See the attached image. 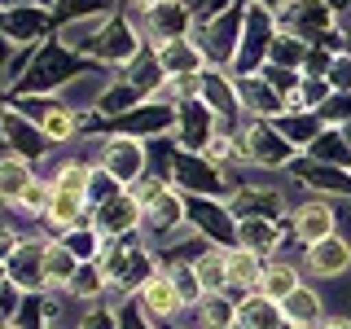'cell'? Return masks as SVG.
<instances>
[{
  "instance_id": "681fc988",
  "label": "cell",
  "mask_w": 351,
  "mask_h": 329,
  "mask_svg": "<svg viewBox=\"0 0 351 329\" xmlns=\"http://www.w3.org/2000/svg\"><path fill=\"white\" fill-rule=\"evenodd\" d=\"M9 49H14V44H9L5 36H0V75H5V66H9V58H14V53H9Z\"/></svg>"
},
{
  "instance_id": "603a6c76",
  "label": "cell",
  "mask_w": 351,
  "mask_h": 329,
  "mask_svg": "<svg viewBox=\"0 0 351 329\" xmlns=\"http://www.w3.org/2000/svg\"><path fill=\"white\" fill-rule=\"evenodd\" d=\"M263 268H268L263 255H250V250L233 246V250H228V294H233L237 303H241V294H259Z\"/></svg>"
},
{
  "instance_id": "e575fe53",
  "label": "cell",
  "mask_w": 351,
  "mask_h": 329,
  "mask_svg": "<svg viewBox=\"0 0 351 329\" xmlns=\"http://www.w3.org/2000/svg\"><path fill=\"white\" fill-rule=\"evenodd\" d=\"M303 158H312V162H329V167H351V145H347V136L338 127H325L321 136L307 145Z\"/></svg>"
},
{
  "instance_id": "1f68e13d",
  "label": "cell",
  "mask_w": 351,
  "mask_h": 329,
  "mask_svg": "<svg viewBox=\"0 0 351 329\" xmlns=\"http://www.w3.org/2000/svg\"><path fill=\"white\" fill-rule=\"evenodd\" d=\"M88 219V202L84 197H75V193H62V189H53V197H49V211H44V224L53 228V233H71L75 224H84Z\"/></svg>"
},
{
  "instance_id": "ffe728a7",
  "label": "cell",
  "mask_w": 351,
  "mask_h": 329,
  "mask_svg": "<svg viewBox=\"0 0 351 329\" xmlns=\"http://www.w3.org/2000/svg\"><path fill=\"white\" fill-rule=\"evenodd\" d=\"M233 88H237L241 114H250V119H277L281 114V93H272V84L263 75H233Z\"/></svg>"
},
{
  "instance_id": "4fadbf2b",
  "label": "cell",
  "mask_w": 351,
  "mask_h": 329,
  "mask_svg": "<svg viewBox=\"0 0 351 329\" xmlns=\"http://www.w3.org/2000/svg\"><path fill=\"white\" fill-rule=\"evenodd\" d=\"M0 132H5L9 154H18V158H27V162L49 158V149H53V141L44 136V132L31 123L27 114H18L14 106H0Z\"/></svg>"
},
{
  "instance_id": "484cf974",
  "label": "cell",
  "mask_w": 351,
  "mask_h": 329,
  "mask_svg": "<svg viewBox=\"0 0 351 329\" xmlns=\"http://www.w3.org/2000/svg\"><path fill=\"white\" fill-rule=\"evenodd\" d=\"M158 62H162V71H167V80H176V75H202L206 71V58H202V49H197L193 36L158 44Z\"/></svg>"
},
{
  "instance_id": "c3c4849f",
  "label": "cell",
  "mask_w": 351,
  "mask_h": 329,
  "mask_svg": "<svg viewBox=\"0 0 351 329\" xmlns=\"http://www.w3.org/2000/svg\"><path fill=\"white\" fill-rule=\"evenodd\" d=\"M316 329H351V321H347V316H329V321H321Z\"/></svg>"
},
{
  "instance_id": "ac0fdd59",
  "label": "cell",
  "mask_w": 351,
  "mask_h": 329,
  "mask_svg": "<svg viewBox=\"0 0 351 329\" xmlns=\"http://www.w3.org/2000/svg\"><path fill=\"white\" fill-rule=\"evenodd\" d=\"M228 211L237 219H281L285 215V193L272 184H237L228 197Z\"/></svg>"
},
{
  "instance_id": "9c48e42d",
  "label": "cell",
  "mask_w": 351,
  "mask_h": 329,
  "mask_svg": "<svg viewBox=\"0 0 351 329\" xmlns=\"http://www.w3.org/2000/svg\"><path fill=\"white\" fill-rule=\"evenodd\" d=\"M110 136H136V141H154V136H171L176 132V106L162 101H141L136 110L110 119L106 123Z\"/></svg>"
},
{
  "instance_id": "d4e9b609",
  "label": "cell",
  "mask_w": 351,
  "mask_h": 329,
  "mask_svg": "<svg viewBox=\"0 0 351 329\" xmlns=\"http://www.w3.org/2000/svg\"><path fill=\"white\" fill-rule=\"evenodd\" d=\"M75 272H80V255L62 237L44 241V290H71Z\"/></svg>"
},
{
  "instance_id": "f546056e",
  "label": "cell",
  "mask_w": 351,
  "mask_h": 329,
  "mask_svg": "<svg viewBox=\"0 0 351 329\" xmlns=\"http://www.w3.org/2000/svg\"><path fill=\"white\" fill-rule=\"evenodd\" d=\"M31 184H36V162L18 158V154H5L0 158V206H14Z\"/></svg>"
},
{
  "instance_id": "8d00e7d4",
  "label": "cell",
  "mask_w": 351,
  "mask_h": 329,
  "mask_svg": "<svg viewBox=\"0 0 351 329\" xmlns=\"http://www.w3.org/2000/svg\"><path fill=\"white\" fill-rule=\"evenodd\" d=\"M110 290V281H106V272H101V263H80V272H75V281H71V294L80 303H97L101 294Z\"/></svg>"
},
{
  "instance_id": "9f6ffc18",
  "label": "cell",
  "mask_w": 351,
  "mask_h": 329,
  "mask_svg": "<svg viewBox=\"0 0 351 329\" xmlns=\"http://www.w3.org/2000/svg\"><path fill=\"white\" fill-rule=\"evenodd\" d=\"M0 14H5V9H0Z\"/></svg>"
},
{
  "instance_id": "60d3db41",
  "label": "cell",
  "mask_w": 351,
  "mask_h": 329,
  "mask_svg": "<svg viewBox=\"0 0 351 329\" xmlns=\"http://www.w3.org/2000/svg\"><path fill=\"white\" fill-rule=\"evenodd\" d=\"M49 197H53V184L36 175V184H31V189L18 197L9 211H18V215H40V219H44V211H49Z\"/></svg>"
},
{
  "instance_id": "4dcf8cb0",
  "label": "cell",
  "mask_w": 351,
  "mask_h": 329,
  "mask_svg": "<svg viewBox=\"0 0 351 329\" xmlns=\"http://www.w3.org/2000/svg\"><path fill=\"white\" fill-rule=\"evenodd\" d=\"M281 312H285V321H290L294 329H316L325 321V299L312 290V285H299V290L281 303Z\"/></svg>"
},
{
  "instance_id": "f5cc1de1",
  "label": "cell",
  "mask_w": 351,
  "mask_h": 329,
  "mask_svg": "<svg viewBox=\"0 0 351 329\" xmlns=\"http://www.w3.org/2000/svg\"><path fill=\"white\" fill-rule=\"evenodd\" d=\"M338 132H343V136H347V145H351V119H347V123H343V127H338Z\"/></svg>"
},
{
  "instance_id": "2e32d148",
  "label": "cell",
  "mask_w": 351,
  "mask_h": 329,
  "mask_svg": "<svg viewBox=\"0 0 351 329\" xmlns=\"http://www.w3.org/2000/svg\"><path fill=\"white\" fill-rule=\"evenodd\" d=\"M136 303H141V312H145L154 325H171L180 312H189V307H184V299L176 294L171 277H167L162 268H158V272H154V277L136 290Z\"/></svg>"
},
{
  "instance_id": "5bb4252c",
  "label": "cell",
  "mask_w": 351,
  "mask_h": 329,
  "mask_svg": "<svg viewBox=\"0 0 351 329\" xmlns=\"http://www.w3.org/2000/svg\"><path fill=\"white\" fill-rule=\"evenodd\" d=\"M88 224L97 228L106 241L110 237H128V233H141V202L132 197L128 189L123 193H114L110 202H101V206H93L88 211Z\"/></svg>"
},
{
  "instance_id": "f1b7e54d",
  "label": "cell",
  "mask_w": 351,
  "mask_h": 329,
  "mask_svg": "<svg viewBox=\"0 0 351 329\" xmlns=\"http://www.w3.org/2000/svg\"><path fill=\"white\" fill-rule=\"evenodd\" d=\"M303 285V268L290 259H268V268H263V281H259V294L272 303H285L294 290Z\"/></svg>"
},
{
  "instance_id": "7a4b0ae2",
  "label": "cell",
  "mask_w": 351,
  "mask_h": 329,
  "mask_svg": "<svg viewBox=\"0 0 351 329\" xmlns=\"http://www.w3.org/2000/svg\"><path fill=\"white\" fill-rule=\"evenodd\" d=\"M241 5H246V14H241V40H237L228 75H259L281 27H277V14L268 5H259V0H241Z\"/></svg>"
},
{
  "instance_id": "6f0895ef",
  "label": "cell",
  "mask_w": 351,
  "mask_h": 329,
  "mask_svg": "<svg viewBox=\"0 0 351 329\" xmlns=\"http://www.w3.org/2000/svg\"><path fill=\"white\" fill-rule=\"evenodd\" d=\"M0 211H5V206H0Z\"/></svg>"
},
{
  "instance_id": "5b68a950",
  "label": "cell",
  "mask_w": 351,
  "mask_h": 329,
  "mask_svg": "<svg viewBox=\"0 0 351 329\" xmlns=\"http://www.w3.org/2000/svg\"><path fill=\"white\" fill-rule=\"evenodd\" d=\"M241 14H246V5L237 0L228 14L202 18L193 27V40H197V49H202L206 66H215V71H228V66H233V53H237V40H241Z\"/></svg>"
},
{
  "instance_id": "3957f363",
  "label": "cell",
  "mask_w": 351,
  "mask_h": 329,
  "mask_svg": "<svg viewBox=\"0 0 351 329\" xmlns=\"http://www.w3.org/2000/svg\"><path fill=\"white\" fill-rule=\"evenodd\" d=\"M167 184H171L176 193H184V197H219V202H228L233 189H237V184L228 180V171H219L211 158L189 154V149H180V145H176V154H171Z\"/></svg>"
},
{
  "instance_id": "836d02e7",
  "label": "cell",
  "mask_w": 351,
  "mask_h": 329,
  "mask_svg": "<svg viewBox=\"0 0 351 329\" xmlns=\"http://www.w3.org/2000/svg\"><path fill=\"white\" fill-rule=\"evenodd\" d=\"M193 316H197L193 329H237V299L233 294H206L193 307Z\"/></svg>"
},
{
  "instance_id": "7bdbcfd3",
  "label": "cell",
  "mask_w": 351,
  "mask_h": 329,
  "mask_svg": "<svg viewBox=\"0 0 351 329\" xmlns=\"http://www.w3.org/2000/svg\"><path fill=\"white\" fill-rule=\"evenodd\" d=\"M259 75L272 84V93H281V101H285V93H294V88H299V80H303L299 71H281V66H272V62H263Z\"/></svg>"
},
{
  "instance_id": "6da1fadb",
  "label": "cell",
  "mask_w": 351,
  "mask_h": 329,
  "mask_svg": "<svg viewBox=\"0 0 351 329\" xmlns=\"http://www.w3.org/2000/svg\"><path fill=\"white\" fill-rule=\"evenodd\" d=\"M97 62H88L84 53L66 49L58 36H49L44 44H36V58H31L27 75L14 84V97H58L66 84H75L80 75H93Z\"/></svg>"
},
{
  "instance_id": "30bf717a",
  "label": "cell",
  "mask_w": 351,
  "mask_h": 329,
  "mask_svg": "<svg viewBox=\"0 0 351 329\" xmlns=\"http://www.w3.org/2000/svg\"><path fill=\"white\" fill-rule=\"evenodd\" d=\"M53 31H58V22H53L49 5H18V9H5V14H0V36L14 44V49L44 44Z\"/></svg>"
},
{
  "instance_id": "f35d334b",
  "label": "cell",
  "mask_w": 351,
  "mask_h": 329,
  "mask_svg": "<svg viewBox=\"0 0 351 329\" xmlns=\"http://www.w3.org/2000/svg\"><path fill=\"white\" fill-rule=\"evenodd\" d=\"M307 49H312V44H303V40H294V36H285V31H277L268 62H272V66H281V71H299V75H303V58H307Z\"/></svg>"
},
{
  "instance_id": "4316f807",
  "label": "cell",
  "mask_w": 351,
  "mask_h": 329,
  "mask_svg": "<svg viewBox=\"0 0 351 329\" xmlns=\"http://www.w3.org/2000/svg\"><path fill=\"white\" fill-rule=\"evenodd\" d=\"M237 329H294V325L285 321L281 303L263 299V294H246L237 303Z\"/></svg>"
},
{
  "instance_id": "ee69618b",
  "label": "cell",
  "mask_w": 351,
  "mask_h": 329,
  "mask_svg": "<svg viewBox=\"0 0 351 329\" xmlns=\"http://www.w3.org/2000/svg\"><path fill=\"white\" fill-rule=\"evenodd\" d=\"M325 80H329V88H334V93H351V53H338Z\"/></svg>"
},
{
  "instance_id": "e0dca14e",
  "label": "cell",
  "mask_w": 351,
  "mask_h": 329,
  "mask_svg": "<svg viewBox=\"0 0 351 329\" xmlns=\"http://www.w3.org/2000/svg\"><path fill=\"white\" fill-rule=\"evenodd\" d=\"M290 233H294L299 246H312V241H321V237H334L338 233V211L325 202V197H307V202L294 206Z\"/></svg>"
},
{
  "instance_id": "8992f818",
  "label": "cell",
  "mask_w": 351,
  "mask_h": 329,
  "mask_svg": "<svg viewBox=\"0 0 351 329\" xmlns=\"http://www.w3.org/2000/svg\"><path fill=\"white\" fill-rule=\"evenodd\" d=\"M145 49V40H141V31H136V22H132V14H110L106 18V27L97 31V40H93V58L97 66H114V71H123V66L136 58V53Z\"/></svg>"
},
{
  "instance_id": "ba28073f",
  "label": "cell",
  "mask_w": 351,
  "mask_h": 329,
  "mask_svg": "<svg viewBox=\"0 0 351 329\" xmlns=\"http://www.w3.org/2000/svg\"><path fill=\"white\" fill-rule=\"evenodd\" d=\"M97 162H101V167L114 175L123 189H132V184L149 171L145 141H136V136H106L101 145H97Z\"/></svg>"
},
{
  "instance_id": "f907efd6",
  "label": "cell",
  "mask_w": 351,
  "mask_h": 329,
  "mask_svg": "<svg viewBox=\"0 0 351 329\" xmlns=\"http://www.w3.org/2000/svg\"><path fill=\"white\" fill-rule=\"evenodd\" d=\"M18 5H53V0H0V9H18Z\"/></svg>"
},
{
  "instance_id": "74e56055",
  "label": "cell",
  "mask_w": 351,
  "mask_h": 329,
  "mask_svg": "<svg viewBox=\"0 0 351 329\" xmlns=\"http://www.w3.org/2000/svg\"><path fill=\"white\" fill-rule=\"evenodd\" d=\"M162 272L171 277V285H176V294L184 299V307H197V303L206 299V290H202V281H197L193 263H162Z\"/></svg>"
},
{
  "instance_id": "44dd1931",
  "label": "cell",
  "mask_w": 351,
  "mask_h": 329,
  "mask_svg": "<svg viewBox=\"0 0 351 329\" xmlns=\"http://www.w3.org/2000/svg\"><path fill=\"white\" fill-rule=\"evenodd\" d=\"M307 189L329 193V197H351V167H329V162H312V158H294L290 167Z\"/></svg>"
},
{
  "instance_id": "9a60e30c",
  "label": "cell",
  "mask_w": 351,
  "mask_h": 329,
  "mask_svg": "<svg viewBox=\"0 0 351 329\" xmlns=\"http://www.w3.org/2000/svg\"><path fill=\"white\" fill-rule=\"evenodd\" d=\"M303 272H312L316 281H334L343 272H351V241L334 233V237L303 246Z\"/></svg>"
},
{
  "instance_id": "cb8c5ba5",
  "label": "cell",
  "mask_w": 351,
  "mask_h": 329,
  "mask_svg": "<svg viewBox=\"0 0 351 329\" xmlns=\"http://www.w3.org/2000/svg\"><path fill=\"white\" fill-rule=\"evenodd\" d=\"M281 219H237V246L241 250H250V255H263V259H272L281 250Z\"/></svg>"
},
{
  "instance_id": "7402d4cb",
  "label": "cell",
  "mask_w": 351,
  "mask_h": 329,
  "mask_svg": "<svg viewBox=\"0 0 351 329\" xmlns=\"http://www.w3.org/2000/svg\"><path fill=\"white\" fill-rule=\"evenodd\" d=\"M119 80H128V84L149 101V97L158 93L162 84H167V71H162V62H158V49H154V44H145V49H141L136 58H132L123 71H119Z\"/></svg>"
},
{
  "instance_id": "83f0119b",
  "label": "cell",
  "mask_w": 351,
  "mask_h": 329,
  "mask_svg": "<svg viewBox=\"0 0 351 329\" xmlns=\"http://www.w3.org/2000/svg\"><path fill=\"white\" fill-rule=\"evenodd\" d=\"M268 123L277 127V132H281L285 141H290L294 149H307V145H312V141L325 132V123L312 114V110H281L277 119H268Z\"/></svg>"
},
{
  "instance_id": "d6986e66",
  "label": "cell",
  "mask_w": 351,
  "mask_h": 329,
  "mask_svg": "<svg viewBox=\"0 0 351 329\" xmlns=\"http://www.w3.org/2000/svg\"><path fill=\"white\" fill-rule=\"evenodd\" d=\"M5 272L22 294H44V241L40 237H22V246L9 255Z\"/></svg>"
},
{
  "instance_id": "d6a6232c",
  "label": "cell",
  "mask_w": 351,
  "mask_h": 329,
  "mask_svg": "<svg viewBox=\"0 0 351 329\" xmlns=\"http://www.w3.org/2000/svg\"><path fill=\"white\" fill-rule=\"evenodd\" d=\"M193 272H197L206 294H228V250L224 246H206L193 259Z\"/></svg>"
},
{
  "instance_id": "b9f144b4",
  "label": "cell",
  "mask_w": 351,
  "mask_h": 329,
  "mask_svg": "<svg viewBox=\"0 0 351 329\" xmlns=\"http://www.w3.org/2000/svg\"><path fill=\"white\" fill-rule=\"evenodd\" d=\"M316 119H321L325 127H343L351 119V93H334L321 110H316Z\"/></svg>"
},
{
  "instance_id": "f6af8a7d",
  "label": "cell",
  "mask_w": 351,
  "mask_h": 329,
  "mask_svg": "<svg viewBox=\"0 0 351 329\" xmlns=\"http://www.w3.org/2000/svg\"><path fill=\"white\" fill-rule=\"evenodd\" d=\"M80 329H119V312L114 307H88Z\"/></svg>"
},
{
  "instance_id": "bcb514c9",
  "label": "cell",
  "mask_w": 351,
  "mask_h": 329,
  "mask_svg": "<svg viewBox=\"0 0 351 329\" xmlns=\"http://www.w3.org/2000/svg\"><path fill=\"white\" fill-rule=\"evenodd\" d=\"M22 246V233L14 224H0V263H9V255Z\"/></svg>"
},
{
  "instance_id": "52a82bcc",
  "label": "cell",
  "mask_w": 351,
  "mask_h": 329,
  "mask_svg": "<svg viewBox=\"0 0 351 329\" xmlns=\"http://www.w3.org/2000/svg\"><path fill=\"white\" fill-rule=\"evenodd\" d=\"M184 219L197 237H206L211 246L233 250L237 246V215L228 211V202L219 197H184Z\"/></svg>"
},
{
  "instance_id": "816d5d0a",
  "label": "cell",
  "mask_w": 351,
  "mask_h": 329,
  "mask_svg": "<svg viewBox=\"0 0 351 329\" xmlns=\"http://www.w3.org/2000/svg\"><path fill=\"white\" fill-rule=\"evenodd\" d=\"M259 5H268L272 14H277V9H281V5H290V0H259Z\"/></svg>"
},
{
  "instance_id": "8fae6325",
  "label": "cell",
  "mask_w": 351,
  "mask_h": 329,
  "mask_svg": "<svg viewBox=\"0 0 351 329\" xmlns=\"http://www.w3.org/2000/svg\"><path fill=\"white\" fill-rule=\"evenodd\" d=\"M197 27V9L189 5V0H162L158 9H149L145 14V44H171V40H184L193 36Z\"/></svg>"
},
{
  "instance_id": "277c9868",
  "label": "cell",
  "mask_w": 351,
  "mask_h": 329,
  "mask_svg": "<svg viewBox=\"0 0 351 329\" xmlns=\"http://www.w3.org/2000/svg\"><path fill=\"white\" fill-rule=\"evenodd\" d=\"M241 154H246V167H259V171L294 167V158H299V149H294L268 119H246V123H241Z\"/></svg>"
},
{
  "instance_id": "11a10c76",
  "label": "cell",
  "mask_w": 351,
  "mask_h": 329,
  "mask_svg": "<svg viewBox=\"0 0 351 329\" xmlns=\"http://www.w3.org/2000/svg\"><path fill=\"white\" fill-rule=\"evenodd\" d=\"M0 329H22V325L18 321H0Z\"/></svg>"
},
{
  "instance_id": "7dc6e473",
  "label": "cell",
  "mask_w": 351,
  "mask_h": 329,
  "mask_svg": "<svg viewBox=\"0 0 351 329\" xmlns=\"http://www.w3.org/2000/svg\"><path fill=\"white\" fill-rule=\"evenodd\" d=\"M123 5H128L123 14H149V9H158L162 0H123Z\"/></svg>"
},
{
  "instance_id": "db71d44e",
  "label": "cell",
  "mask_w": 351,
  "mask_h": 329,
  "mask_svg": "<svg viewBox=\"0 0 351 329\" xmlns=\"http://www.w3.org/2000/svg\"><path fill=\"white\" fill-rule=\"evenodd\" d=\"M5 285H9V272H5V263H0V290H5Z\"/></svg>"
},
{
  "instance_id": "7c38bea8",
  "label": "cell",
  "mask_w": 351,
  "mask_h": 329,
  "mask_svg": "<svg viewBox=\"0 0 351 329\" xmlns=\"http://www.w3.org/2000/svg\"><path fill=\"white\" fill-rule=\"evenodd\" d=\"M219 132V119H215V110L197 97V101H180L176 106V132H171V141L180 149H189V154H202L206 149V141H211Z\"/></svg>"
},
{
  "instance_id": "d590c367",
  "label": "cell",
  "mask_w": 351,
  "mask_h": 329,
  "mask_svg": "<svg viewBox=\"0 0 351 329\" xmlns=\"http://www.w3.org/2000/svg\"><path fill=\"white\" fill-rule=\"evenodd\" d=\"M53 22L58 27H66V22H84V18H110L119 14L114 0H53Z\"/></svg>"
},
{
  "instance_id": "ab89813d",
  "label": "cell",
  "mask_w": 351,
  "mask_h": 329,
  "mask_svg": "<svg viewBox=\"0 0 351 329\" xmlns=\"http://www.w3.org/2000/svg\"><path fill=\"white\" fill-rule=\"evenodd\" d=\"M114 193H123V184L110 175L101 162H88V211L93 206H101V202H110Z\"/></svg>"
}]
</instances>
